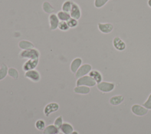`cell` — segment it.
<instances>
[{
  "instance_id": "obj_1",
  "label": "cell",
  "mask_w": 151,
  "mask_h": 134,
  "mask_svg": "<svg viewBox=\"0 0 151 134\" xmlns=\"http://www.w3.org/2000/svg\"><path fill=\"white\" fill-rule=\"evenodd\" d=\"M40 56L39 51L34 48L23 50L19 53V57L22 59L28 58L29 59H38Z\"/></svg>"
},
{
  "instance_id": "obj_2",
  "label": "cell",
  "mask_w": 151,
  "mask_h": 134,
  "mask_svg": "<svg viewBox=\"0 0 151 134\" xmlns=\"http://www.w3.org/2000/svg\"><path fill=\"white\" fill-rule=\"evenodd\" d=\"M96 84V81L90 76H83L78 78L76 82L77 86H94Z\"/></svg>"
},
{
  "instance_id": "obj_3",
  "label": "cell",
  "mask_w": 151,
  "mask_h": 134,
  "mask_svg": "<svg viewBox=\"0 0 151 134\" xmlns=\"http://www.w3.org/2000/svg\"><path fill=\"white\" fill-rule=\"evenodd\" d=\"M91 70V66L89 64H84L81 65L77 71L76 72L75 76L76 78H80L83 76H85L87 73H89V72Z\"/></svg>"
},
{
  "instance_id": "obj_4",
  "label": "cell",
  "mask_w": 151,
  "mask_h": 134,
  "mask_svg": "<svg viewBox=\"0 0 151 134\" xmlns=\"http://www.w3.org/2000/svg\"><path fill=\"white\" fill-rule=\"evenodd\" d=\"M70 15L71 16V18H74L77 20L79 19L81 15V9H80L79 5L74 2H73L72 7H71V11L70 12Z\"/></svg>"
},
{
  "instance_id": "obj_5",
  "label": "cell",
  "mask_w": 151,
  "mask_h": 134,
  "mask_svg": "<svg viewBox=\"0 0 151 134\" xmlns=\"http://www.w3.org/2000/svg\"><path fill=\"white\" fill-rule=\"evenodd\" d=\"M97 88L104 92H109L113 90L114 85L113 83L107 82H101L97 84Z\"/></svg>"
},
{
  "instance_id": "obj_6",
  "label": "cell",
  "mask_w": 151,
  "mask_h": 134,
  "mask_svg": "<svg viewBox=\"0 0 151 134\" xmlns=\"http://www.w3.org/2000/svg\"><path fill=\"white\" fill-rule=\"evenodd\" d=\"M24 76H25V77L27 78L28 79H29V80H31L34 82H38L40 80V73L37 71L34 70V69L25 72Z\"/></svg>"
},
{
  "instance_id": "obj_7",
  "label": "cell",
  "mask_w": 151,
  "mask_h": 134,
  "mask_svg": "<svg viewBox=\"0 0 151 134\" xmlns=\"http://www.w3.org/2000/svg\"><path fill=\"white\" fill-rule=\"evenodd\" d=\"M48 21L50 25V29L51 30H55L58 28V26L60 22V20L58 19L57 14H51L48 16Z\"/></svg>"
},
{
  "instance_id": "obj_8",
  "label": "cell",
  "mask_w": 151,
  "mask_h": 134,
  "mask_svg": "<svg viewBox=\"0 0 151 134\" xmlns=\"http://www.w3.org/2000/svg\"><path fill=\"white\" fill-rule=\"evenodd\" d=\"M38 63V59H28L27 61H26L24 63L22 66V69L25 72L30 70H32L37 67Z\"/></svg>"
},
{
  "instance_id": "obj_9",
  "label": "cell",
  "mask_w": 151,
  "mask_h": 134,
  "mask_svg": "<svg viewBox=\"0 0 151 134\" xmlns=\"http://www.w3.org/2000/svg\"><path fill=\"white\" fill-rule=\"evenodd\" d=\"M99 30L103 34L110 33L113 29V25L110 23H98Z\"/></svg>"
},
{
  "instance_id": "obj_10",
  "label": "cell",
  "mask_w": 151,
  "mask_h": 134,
  "mask_svg": "<svg viewBox=\"0 0 151 134\" xmlns=\"http://www.w3.org/2000/svg\"><path fill=\"white\" fill-rule=\"evenodd\" d=\"M132 111L134 115L137 116H143L148 112L147 109L139 105H134L132 106Z\"/></svg>"
},
{
  "instance_id": "obj_11",
  "label": "cell",
  "mask_w": 151,
  "mask_h": 134,
  "mask_svg": "<svg viewBox=\"0 0 151 134\" xmlns=\"http://www.w3.org/2000/svg\"><path fill=\"white\" fill-rule=\"evenodd\" d=\"M59 109V105L57 103H50L46 105L44 112L46 116H48L51 113L55 112Z\"/></svg>"
},
{
  "instance_id": "obj_12",
  "label": "cell",
  "mask_w": 151,
  "mask_h": 134,
  "mask_svg": "<svg viewBox=\"0 0 151 134\" xmlns=\"http://www.w3.org/2000/svg\"><path fill=\"white\" fill-rule=\"evenodd\" d=\"M113 44L114 47L118 51H123L126 48V43L119 37H115L113 39Z\"/></svg>"
},
{
  "instance_id": "obj_13",
  "label": "cell",
  "mask_w": 151,
  "mask_h": 134,
  "mask_svg": "<svg viewBox=\"0 0 151 134\" xmlns=\"http://www.w3.org/2000/svg\"><path fill=\"white\" fill-rule=\"evenodd\" d=\"M82 60L80 58H75L70 64V70L73 73H76L81 66Z\"/></svg>"
},
{
  "instance_id": "obj_14",
  "label": "cell",
  "mask_w": 151,
  "mask_h": 134,
  "mask_svg": "<svg viewBox=\"0 0 151 134\" xmlns=\"http://www.w3.org/2000/svg\"><path fill=\"white\" fill-rule=\"evenodd\" d=\"M89 76L90 77H91L97 83H99L100 82H101L102 76H101V73L96 70L91 71L89 72Z\"/></svg>"
},
{
  "instance_id": "obj_15",
  "label": "cell",
  "mask_w": 151,
  "mask_h": 134,
  "mask_svg": "<svg viewBox=\"0 0 151 134\" xmlns=\"http://www.w3.org/2000/svg\"><path fill=\"white\" fill-rule=\"evenodd\" d=\"M18 46L21 49H22L23 50L34 48L33 43L32 42H31L28 41H26V40H22V41H19V43H18Z\"/></svg>"
},
{
  "instance_id": "obj_16",
  "label": "cell",
  "mask_w": 151,
  "mask_h": 134,
  "mask_svg": "<svg viewBox=\"0 0 151 134\" xmlns=\"http://www.w3.org/2000/svg\"><path fill=\"white\" fill-rule=\"evenodd\" d=\"M57 16L58 19L60 21H65V22H67L71 18L70 13L63 11L62 10L57 12Z\"/></svg>"
},
{
  "instance_id": "obj_17",
  "label": "cell",
  "mask_w": 151,
  "mask_h": 134,
  "mask_svg": "<svg viewBox=\"0 0 151 134\" xmlns=\"http://www.w3.org/2000/svg\"><path fill=\"white\" fill-rule=\"evenodd\" d=\"M58 129L54 125H48L46 128H44L43 130V133L44 134H58Z\"/></svg>"
},
{
  "instance_id": "obj_18",
  "label": "cell",
  "mask_w": 151,
  "mask_h": 134,
  "mask_svg": "<svg viewBox=\"0 0 151 134\" xmlns=\"http://www.w3.org/2000/svg\"><path fill=\"white\" fill-rule=\"evenodd\" d=\"M60 129L64 134H70L73 132V126L70 124L67 123H63Z\"/></svg>"
},
{
  "instance_id": "obj_19",
  "label": "cell",
  "mask_w": 151,
  "mask_h": 134,
  "mask_svg": "<svg viewBox=\"0 0 151 134\" xmlns=\"http://www.w3.org/2000/svg\"><path fill=\"white\" fill-rule=\"evenodd\" d=\"M74 92L80 94H87L90 92V88L86 86H77L74 89Z\"/></svg>"
},
{
  "instance_id": "obj_20",
  "label": "cell",
  "mask_w": 151,
  "mask_h": 134,
  "mask_svg": "<svg viewBox=\"0 0 151 134\" xmlns=\"http://www.w3.org/2000/svg\"><path fill=\"white\" fill-rule=\"evenodd\" d=\"M124 100V97L122 95H117L112 96L110 99V103L112 105H118L120 104Z\"/></svg>"
},
{
  "instance_id": "obj_21",
  "label": "cell",
  "mask_w": 151,
  "mask_h": 134,
  "mask_svg": "<svg viewBox=\"0 0 151 134\" xmlns=\"http://www.w3.org/2000/svg\"><path fill=\"white\" fill-rule=\"evenodd\" d=\"M42 8L45 12L50 14H52L54 11V8L51 5V4L48 1H45L43 2L42 5Z\"/></svg>"
},
{
  "instance_id": "obj_22",
  "label": "cell",
  "mask_w": 151,
  "mask_h": 134,
  "mask_svg": "<svg viewBox=\"0 0 151 134\" xmlns=\"http://www.w3.org/2000/svg\"><path fill=\"white\" fill-rule=\"evenodd\" d=\"M73 1L71 0H66L65 1L61 6V9L63 11L66 12H68L70 13L71 7H72V5H73Z\"/></svg>"
},
{
  "instance_id": "obj_23",
  "label": "cell",
  "mask_w": 151,
  "mask_h": 134,
  "mask_svg": "<svg viewBox=\"0 0 151 134\" xmlns=\"http://www.w3.org/2000/svg\"><path fill=\"white\" fill-rule=\"evenodd\" d=\"M8 67L5 64H2L0 68V81L4 79L8 73Z\"/></svg>"
},
{
  "instance_id": "obj_24",
  "label": "cell",
  "mask_w": 151,
  "mask_h": 134,
  "mask_svg": "<svg viewBox=\"0 0 151 134\" xmlns=\"http://www.w3.org/2000/svg\"><path fill=\"white\" fill-rule=\"evenodd\" d=\"M8 74L9 76L13 78L14 79H17L18 78V76H19V73H18V71L17 69H15V68H11L8 69Z\"/></svg>"
},
{
  "instance_id": "obj_25",
  "label": "cell",
  "mask_w": 151,
  "mask_h": 134,
  "mask_svg": "<svg viewBox=\"0 0 151 134\" xmlns=\"http://www.w3.org/2000/svg\"><path fill=\"white\" fill-rule=\"evenodd\" d=\"M67 23L70 28H74L77 27L78 25V20L74 19V18H70L67 21Z\"/></svg>"
},
{
  "instance_id": "obj_26",
  "label": "cell",
  "mask_w": 151,
  "mask_h": 134,
  "mask_svg": "<svg viewBox=\"0 0 151 134\" xmlns=\"http://www.w3.org/2000/svg\"><path fill=\"white\" fill-rule=\"evenodd\" d=\"M58 28L61 31H67L70 29L67 22L65 21H60Z\"/></svg>"
},
{
  "instance_id": "obj_27",
  "label": "cell",
  "mask_w": 151,
  "mask_h": 134,
  "mask_svg": "<svg viewBox=\"0 0 151 134\" xmlns=\"http://www.w3.org/2000/svg\"><path fill=\"white\" fill-rule=\"evenodd\" d=\"M35 127L38 130H44L45 128V122L42 119L38 120L35 122Z\"/></svg>"
},
{
  "instance_id": "obj_28",
  "label": "cell",
  "mask_w": 151,
  "mask_h": 134,
  "mask_svg": "<svg viewBox=\"0 0 151 134\" xmlns=\"http://www.w3.org/2000/svg\"><path fill=\"white\" fill-rule=\"evenodd\" d=\"M109 0H94V6L97 8L103 7Z\"/></svg>"
},
{
  "instance_id": "obj_29",
  "label": "cell",
  "mask_w": 151,
  "mask_h": 134,
  "mask_svg": "<svg viewBox=\"0 0 151 134\" xmlns=\"http://www.w3.org/2000/svg\"><path fill=\"white\" fill-rule=\"evenodd\" d=\"M63 125V118L61 116H60L56 118L54 121V126L58 129H60Z\"/></svg>"
},
{
  "instance_id": "obj_30",
  "label": "cell",
  "mask_w": 151,
  "mask_h": 134,
  "mask_svg": "<svg viewBox=\"0 0 151 134\" xmlns=\"http://www.w3.org/2000/svg\"><path fill=\"white\" fill-rule=\"evenodd\" d=\"M143 106L147 109H151V93L149 95L146 101L143 104Z\"/></svg>"
},
{
  "instance_id": "obj_31",
  "label": "cell",
  "mask_w": 151,
  "mask_h": 134,
  "mask_svg": "<svg viewBox=\"0 0 151 134\" xmlns=\"http://www.w3.org/2000/svg\"><path fill=\"white\" fill-rule=\"evenodd\" d=\"M147 4H148V5L151 8V0H148V1H147Z\"/></svg>"
},
{
  "instance_id": "obj_32",
  "label": "cell",
  "mask_w": 151,
  "mask_h": 134,
  "mask_svg": "<svg viewBox=\"0 0 151 134\" xmlns=\"http://www.w3.org/2000/svg\"><path fill=\"white\" fill-rule=\"evenodd\" d=\"M70 134H78V132L74 131V132H72L71 133H70Z\"/></svg>"
}]
</instances>
